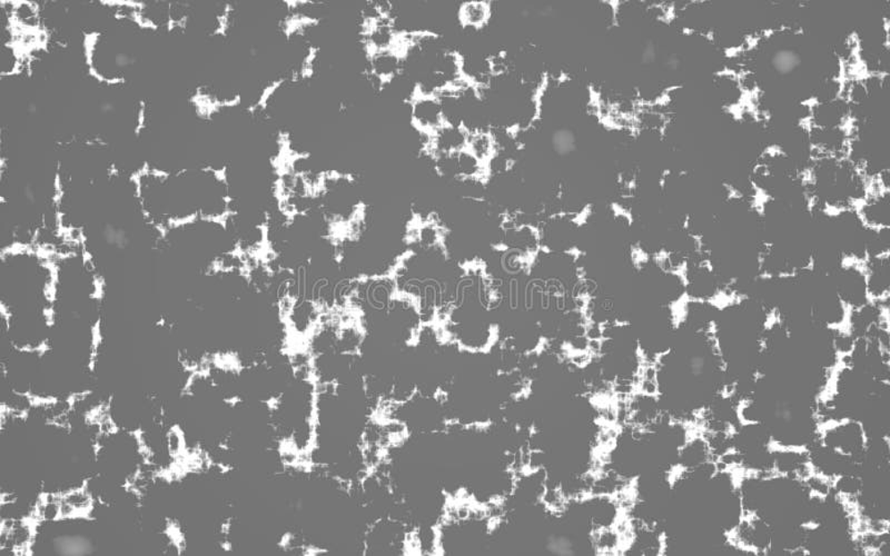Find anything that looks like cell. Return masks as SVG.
Listing matches in <instances>:
<instances>
[{
    "instance_id": "6da1fadb",
    "label": "cell",
    "mask_w": 890,
    "mask_h": 556,
    "mask_svg": "<svg viewBox=\"0 0 890 556\" xmlns=\"http://www.w3.org/2000/svg\"><path fill=\"white\" fill-rule=\"evenodd\" d=\"M833 287L847 309L857 310L870 302L864 263L843 261L832 277Z\"/></svg>"
},
{
    "instance_id": "277c9868",
    "label": "cell",
    "mask_w": 890,
    "mask_h": 556,
    "mask_svg": "<svg viewBox=\"0 0 890 556\" xmlns=\"http://www.w3.org/2000/svg\"><path fill=\"white\" fill-rule=\"evenodd\" d=\"M403 68H405V56L398 49L393 48L369 54L365 73H372L380 81L387 82L400 75Z\"/></svg>"
},
{
    "instance_id": "7a4b0ae2",
    "label": "cell",
    "mask_w": 890,
    "mask_h": 556,
    "mask_svg": "<svg viewBox=\"0 0 890 556\" xmlns=\"http://www.w3.org/2000/svg\"><path fill=\"white\" fill-rule=\"evenodd\" d=\"M410 104V124L416 131L433 134L445 125L438 96L415 95Z\"/></svg>"
},
{
    "instance_id": "3957f363",
    "label": "cell",
    "mask_w": 890,
    "mask_h": 556,
    "mask_svg": "<svg viewBox=\"0 0 890 556\" xmlns=\"http://www.w3.org/2000/svg\"><path fill=\"white\" fill-rule=\"evenodd\" d=\"M864 263L870 302L887 301L890 291L889 254L869 257Z\"/></svg>"
},
{
    "instance_id": "8992f818",
    "label": "cell",
    "mask_w": 890,
    "mask_h": 556,
    "mask_svg": "<svg viewBox=\"0 0 890 556\" xmlns=\"http://www.w3.org/2000/svg\"><path fill=\"white\" fill-rule=\"evenodd\" d=\"M467 150L483 164L488 162L495 154L494 142L489 132L471 134L469 136V142H467Z\"/></svg>"
},
{
    "instance_id": "5b68a950",
    "label": "cell",
    "mask_w": 890,
    "mask_h": 556,
    "mask_svg": "<svg viewBox=\"0 0 890 556\" xmlns=\"http://www.w3.org/2000/svg\"><path fill=\"white\" fill-rule=\"evenodd\" d=\"M491 18V4L485 2L462 4L458 9V20L463 29L480 30Z\"/></svg>"
}]
</instances>
